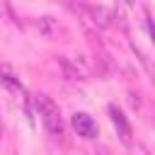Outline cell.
Here are the masks:
<instances>
[{"label":"cell","mask_w":155,"mask_h":155,"mask_svg":"<svg viewBox=\"0 0 155 155\" xmlns=\"http://www.w3.org/2000/svg\"><path fill=\"white\" fill-rule=\"evenodd\" d=\"M34 109H36V114L41 116V121H44V126L53 133V136H63V119H61V111H58V107L46 97V94H36L34 97Z\"/></svg>","instance_id":"6da1fadb"},{"label":"cell","mask_w":155,"mask_h":155,"mask_svg":"<svg viewBox=\"0 0 155 155\" xmlns=\"http://www.w3.org/2000/svg\"><path fill=\"white\" fill-rule=\"evenodd\" d=\"M73 10L80 12V17H82L85 22H90V24H94V27H99V29L111 27L114 15H111L107 7H102V5H85V2H78V5H73Z\"/></svg>","instance_id":"7a4b0ae2"},{"label":"cell","mask_w":155,"mask_h":155,"mask_svg":"<svg viewBox=\"0 0 155 155\" xmlns=\"http://www.w3.org/2000/svg\"><path fill=\"white\" fill-rule=\"evenodd\" d=\"M73 128L78 131V136H82V138H97V124H94V119L90 116V114H75L73 116Z\"/></svg>","instance_id":"3957f363"},{"label":"cell","mask_w":155,"mask_h":155,"mask_svg":"<svg viewBox=\"0 0 155 155\" xmlns=\"http://www.w3.org/2000/svg\"><path fill=\"white\" fill-rule=\"evenodd\" d=\"M109 114H111V124L116 126V131H119V138L128 145L131 143V126H128V121H126V116H124V111L119 109V107H109Z\"/></svg>","instance_id":"277c9868"},{"label":"cell","mask_w":155,"mask_h":155,"mask_svg":"<svg viewBox=\"0 0 155 155\" xmlns=\"http://www.w3.org/2000/svg\"><path fill=\"white\" fill-rule=\"evenodd\" d=\"M36 31H39L44 39H53V36H58L61 24H58L53 17H41V19L36 22Z\"/></svg>","instance_id":"5b68a950"},{"label":"cell","mask_w":155,"mask_h":155,"mask_svg":"<svg viewBox=\"0 0 155 155\" xmlns=\"http://www.w3.org/2000/svg\"><path fill=\"white\" fill-rule=\"evenodd\" d=\"M148 29H150V36H153V41H155V27H153V22H148Z\"/></svg>","instance_id":"8992f818"}]
</instances>
